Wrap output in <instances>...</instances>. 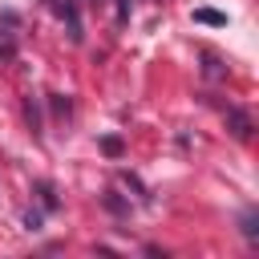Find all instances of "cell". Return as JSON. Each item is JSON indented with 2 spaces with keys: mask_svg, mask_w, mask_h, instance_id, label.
Masks as SVG:
<instances>
[{
  "mask_svg": "<svg viewBox=\"0 0 259 259\" xmlns=\"http://www.w3.org/2000/svg\"><path fill=\"white\" fill-rule=\"evenodd\" d=\"M227 121L235 125V138H243V142L251 138V117H247V113H239V109H231V113H227Z\"/></svg>",
  "mask_w": 259,
  "mask_h": 259,
  "instance_id": "6da1fadb",
  "label": "cell"
},
{
  "mask_svg": "<svg viewBox=\"0 0 259 259\" xmlns=\"http://www.w3.org/2000/svg\"><path fill=\"white\" fill-rule=\"evenodd\" d=\"M255 223H259L255 210H247V214H243V227H239V231L247 235V243H259V227H255Z\"/></svg>",
  "mask_w": 259,
  "mask_h": 259,
  "instance_id": "7a4b0ae2",
  "label": "cell"
},
{
  "mask_svg": "<svg viewBox=\"0 0 259 259\" xmlns=\"http://www.w3.org/2000/svg\"><path fill=\"white\" fill-rule=\"evenodd\" d=\"M194 20H198V24H227V16H223V12H214V8H198V12H194Z\"/></svg>",
  "mask_w": 259,
  "mask_h": 259,
  "instance_id": "3957f363",
  "label": "cell"
},
{
  "mask_svg": "<svg viewBox=\"0 0 259 259\" xmlns=\"http://www.w3.org/2000/svg\"><path fill=\"white\" fill-rule=\"evenodd\" d=\"M0 57H12V40L8 36H0Z\"/></svg>",
  "mask_w": 259,
  "mask_h": 259,
  "instance_id": "277c9868",
  "label": "cell"
}]
</instances>
